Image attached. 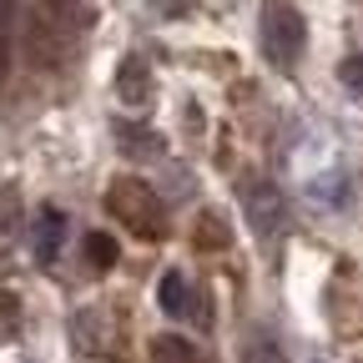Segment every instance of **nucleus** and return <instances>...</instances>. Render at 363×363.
Returning a JSON list of instances; mask_svg holds the SVG:
<instances>
[{
  "label": "nucleus",
  "instance_id": "nucleus-1",
  "mask_svg": "<svg viewBox=\"0 0 363 363\" xmlns=\"http://www.w3.org/2000/svg\"><path fill=\"white\" fill-rule=\"evenodd\" d=\"M81 0H30L26 6V51L40 66H61L81 40Z\"/></svg>",
  "mask_w": 363,
  "mask_h": 363
},
{
  "label": "nucleus",
  "instance_id": "nucleus-2",
  "mask_svg": "<svg viewBox=\"0 0 363 363\" xmlns=\"http://www.w3.org/2000/svg\"><path fill=\"white\" fill-rule=\"evenodd\" d=\"M106 212L126 227V233L147 238V242H157L167 233V207H162V197L147 187L142 177H116L106 187Z\"/></svg>",
  "mask_w": 363,
  "mask_h": 363
},
{
  "label": "nucleus",
  "instance_id": "nucleus-3",
  "mask_svg": "<svg viewBox=\"0 0 363 363\" xmlns=\"http://www.w3.org/2000/svg\"><path fill=\"white\" fill-rule=\"evenodd\" d=\"M303 45H308V26H303V11L288 6V0H267L262 11V51L272 66H298L303 61Z\"/></svg>",
  "mask_w": 363,
  "mask_h": 363
},
{
  "label": "nucleus",
  "instance_id": "nucleus-4",
  "mask_svg": "<svg viewBox=\"0 0 363 363\" xmlns=\"http://www.w3.org/2000/svg\"><path fill=\"white\" fill-rule=\"evenodd\" d=\"M238 197H242V212H247V227L262 238V242H272L283 233V222H288V207H283V192L272 187L267 177H242V187H238Z\"/></svg>",
  "mask_w": 363,
  "mask_h": 363
},
{
  "label": "nucleus",
  "instance_id": "nucleus-5",
  "mask_svg": "<svg viewBox=\"0 0 363 363\" xmlns=\"http://www.w3.org/2000/svg\"><path fill=\"white\" fill-rule=\"evenodd\" d=\"M116 101H121L126 111L152 106V66H147L142 56H126V61L116 66Z\"/></svg>",
  "mask_w": 363,
  "mask_h": 363
},
{
  "label": "nucleus",
  "instance_id": "nucleus-6",
  "mask_svg": "<svg viewBox=\"0 0 363 363\" xmlns=\"http://www.w3.org/2000/svg\"><path fill=\"white\" fill-rule=\"evenodd\" d=\"M61 242H66V217H61V207H40L35 222H30L35 262H56V257H61Z\"/></svg>",
  "mask_w": 363,
  "mask_h": 363
},
{
  "label": "nucleus",
  "instance_id": "nucleus-7",
  "mask_svg": "<svg viewBox=\"0 0 363 363\" xmlns=\"http://www.w3.org/2000/svg\"><path fill=\"white\" fill-rule=\"evenodd\" d=\"M157 303H162L167 318H192V283H187V272L167 267L162 283H157Z\"/></svg>",
  "mask_w": 363,
  "mask_h": 363
},
{
  "label": "nucleus",
  "instance_id": "nucleus-8",
  "mask_svg": "<svg viewBox=\"0 0 363 363\" xmlns=\"http://www.w3.org/2000/svg\"><path fill=\"white\" fill-rule=\"evenodd\" d=\"M116 147H121L131 162H152V157H162V136L147 131V126H136V121H121V126H116Z\"/></svg>",
  "mask_w": 363,
  "mask_h": 363
},
{
  "label": "nucleus",
  "instance_id": "nucleus-9",
  "mask_svg": "<svg viewBox=\"0 0 363 363\" xmlns=\"http://www.w3.org/2000/svg\"><path fill=\"white\" fill-rule=\"evenodd\" d=\"M152 363H202V358H197V348H192L187 338L162 333V338L152 343Z\"/></svg>",
  "mask_w": 363,
  "mask_h": 363
},
{
  "label": "nucleus",
  "instance_id": "nucleus-10",
  "mask_svg": "<svg viewBox=\"0 0 363 363\" xmlns=\"http://www.w3.org/2000/svg\"><path fill=\"white\" fill-rule=\"evenodd\" d=\"M16 233H21V192L0 187V247H11Z\"/></svg>",
  "mask_w": 363,
  "mask_h": 363
},
{
  "label": "nucleus",
  "instance_id": "nucleus-11",
  "mask_svg": "<svg viewBox=\"0 0 363 363\" xmlns=\"http://www.w3.org/2000/svg\"><path fill=\"white\" fill-rule=\"evenodd\" d=\"M81 252H86V267L91 272H111L116 267V242L106 233H86V247Z\"/></svg>",
  "mask_w": 363,
  "mask_h": 363
},
{
  "label": "nucleus",
  "instance_id": "nucleus-12",
  "mask_svg": "<svg viewBox=\"0 0 363 363\" xmlns=\"http://www.w3.org/2000/svg\"><path fill=\"white\" fill-rule=\"evenodd\" d=\"M21 333V298L16 293H0V348Z\"/></svg>",
  "mask_w": 363,
  "mask_h": 363
},
{
  "label": "nucleus",
  "instance_id": "nucleus-13",
  "mask_svg": "<svg viewBox=\"0 0 363 363\" xmlns=\"http://www.w3.org/2000/svg\"><path fill=\"white\" fill-rule=\"evenodd\" d=\"M242 363H283V353H278V343H272L267 333H257V338L247 343V353H242Z\"/></svg>",
  "mask_w": 363,
  "mask_h": 363
},
{
  "label": "nucleus",
  "instance_id": "nucleus-14",
  "mask_svg": "<svg viewBox=\"0 0 363 363\" xmlns=\"http://www.w3.org/2000/svg\"><path fill=\"white\" fill-rule=\"evenodd\" d=\"M11 21H16L11 0H0V71H6V61H11Z\"/></svg>",
  "mask_w": 363,
  "mask_h": 363
},
{
  "label": "nucleus",
  "instance_id": "nucleus-15",
  "mask_svg": "<svg viewBox=\"0 0 363 363\" xmlns=\"http://www.w3.org/2000/svg\"><path fill=\"white\" fill-rule=\"evenodd\" d=\"M197 242H202V247H207V242H212V247L227 242V233H222V222H217V217H202V222H197Z\"/></svg>",
  "mask_w": 363,
  "mask_h": 363
},
{
  "label": "nucleus",
  "instance_id": "nucleus-16",
  "mask_svg": "<svg viewBox=\"0 0 363 363\" xmlns=\"http://www.w3.org/2000/svg\"><path fill=\"white\" fill-rule=\"evenodd\" d=\"M343 81H348L353 91H363V56H348V61H343Z\"/></svg>",
  "mask_w": 363,
  "mask_h": 363
}]
</instances>
